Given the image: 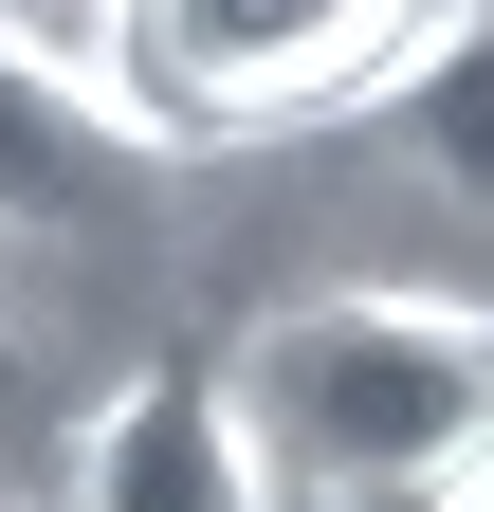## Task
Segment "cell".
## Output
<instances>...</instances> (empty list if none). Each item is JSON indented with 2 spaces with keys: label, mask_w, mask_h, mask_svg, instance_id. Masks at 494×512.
<instances>
[{
  "label": "cell",
  "mask_w": 494,
  "mask_h": 512,
  "mask_svg": "<svg viewBox=\"0 0 494 512\" xmlns=\"http://www.w3.org/2000/svg\"><path fill=\"white\" fill-rule=\"evenodd\" d=\"M220 384H238V439H257L275 512L440 494L494 439V311H458V293H293Z\"/></svg>",
  "instance_id": "obj_1"
},
{
  "label": "cell",
  "mask_w": 494,
  "mask_h": 512,
  "mask_svg": "<svg viewBox=\"0 0 494 512\" xmlns=\"http://www.w3.org/2000/svg\"><path fill=\"white\" fill-rule=\"evenodd\" d=\"M440 0H92V92L147 147H257V128H330L421 55Z\"/></svg>",
  "instance_id": "obj_2"
},
{
  "label": "cell",
  "mask_w": 494,
  "mask_h": 512,
  "mask_svg": "<svg viewBox=\"0 0 494 512\" xmlns=\"http://www.w3.org/2000/svg\"><path fill=\"white\" fill-rule=\"evenodd\" d=\"M74 512H275L257 439H238V384L220 366H129L74 421Z\"/></svg>",
  "instance_id": "obj_3"
},
{
  "label": "cell",
  "mask_w": 494,
  "mask_h": 512,
  "mask_svg": "<svg viewBox=\"0 0 494 512\" xmlns=\"http://www.w3.org/2000/svg\"><path fill=\"white\" fill-rule=\"evenodd\" d=\"M147 165H165V147L92 92V55L0 37V220H110Z\"/></svg>",
  "instance_id": "obj_4"
},
{
  "label": "cell",
  "mask_w": 494,
  "mask_h": 512,
  "mask_svg": "<svg viewBox=\"0 0 494 512\" xmlns=\"http://www.w3.org/2000/svg\"><path fill=\"white\" fill-rule=\"evenodd\" d=\"M366 128H385L421 183L494 202V0H440V19H421V55H403L385 92H366Z\"/></svg>",
  "instance_id": "obj_5"
},
{
  "label": "cell",
  "mask_w": 494,
  "mask_h": 512,
  "mask_svg": "<svg viewBox=\"0 0 494 512\" xmlns=\"http://www.w3.org/2000/svg\"><path fill=\"white\" fill-rule=\"evenodd\" d=\"M421 512H494V439H476V458H458L440 494H421Z\"/></svg>",
  "instance_id": "obj_6"
},
{
  "label": "cell",
  "mask_w": 494,
  "mask_h": 512,
  "mask_svg": "<svg viewBox=\"0 0 494 512\" xmlns=\"http://www.w3.org/2000/svg\"><path fill=\"white\" fill-rule=\"evenodd\" d=\"M0 37H37V0H0Z\"/></svg>",
  "instance_id": "obj_7"
},
{
  "label": "cell",
  "mask_w": 494,
  "mask_h": 512,
  "mask_svg": "<svg viewBox=\"0 0 494 512\" xmlns=\"http://www.w3.org/2000/svg\"><path fill=\"white\" fill-rule=\"evenodd\" d=\"M0 512H19V494H0Z\"/></svg>",
  "instance_id": "obj_8"
}]
</instances>
